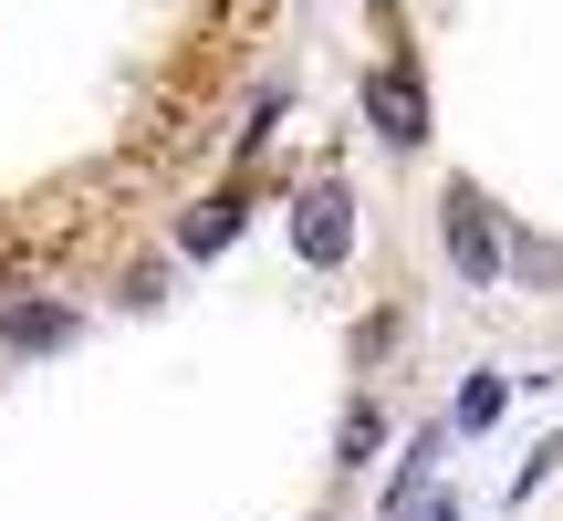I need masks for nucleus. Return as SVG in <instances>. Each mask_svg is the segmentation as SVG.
<instances>
[{
	"mask_svg": "<svg viewBox=\"0 0 563 521\" xmlns=\"http://www.w3.org/2000/svg\"><path fill=\"white\" fill-rule=\"evenodd\" d=\"M439 241H449V260H460L470 292H490V281H501V230H490V199H481V188H449Z\"/></svg>",
	"mask_w": 563,
	"mask_h": 521,
	"instance_id": "nucleus-1",
	"label": "nucleus"
},
{
	"mask_svg": "<svg viewBox=\"0 0 563 521\" xmlns=\"http://www.w3.org/2000/svg\"><path fill=\"white\" fill-rule=\"evenodd\" d=\"M376 439H386V418H376V407H355V418H344V469L376 459Z\"/></svg>",
	"mask_w": 563,
	"mask_h": 521,
	"instance_id": "nucleus-8",
	"label": "nucleus"
},
{
	"mask_svg": "<svg viewBox=\"0 0 563 521\" xmlns=\"http://www.w3.org/2000/svg\"><path fill=\"white\" fill-rule=\"evenodd\" d=\"M439 459H449V428H428V439L407 448V469L386 480V511H407V501H418V490H428V469H439Z\"/></svg>",
	"mask_w": 563,
	"mask_h": 521,
	"instance_id": "nucleus-6",
	"label": "nucleus"
},
{
	"mask_svg": "<svg viewBox=\"0 0 563 521\" xmlns=\"http://www.w3.org/2000/svg\"><path fill=\"white\" fill-rule=\"evenodd\" d=\"M292 241L313 271H334L344 251H355V220H344V188H302V220H292Z\"/></svg>",
	"mask_w": 563,
	"mask_h": 521,
	"instance_id": "nucleus-3",
	"label": "nucleus"
},
{
	"mask_svg": "<svg viewBox=\"0 0 563 521\" xmlns=\"http://www.w3.org/2000/svg\"><path fill=\"white\" fill-rule=\"evenodd\" d=\"M418 521H460V501H428V511H418Z\"/></svg>",
	"mask_w": 563,
	"mask_h": 521,
	"instance_id": "nucleus-9",
	"label": "nucleus"
},
{
	"mask_svg": "<svg viewBox=\"0 0 563 521\" xmlns=\"http://www.w3.org/2000/svg\"><path fill=\"white\" fill-rule=\"evenodd\" d=\"M241 220H251L241 199H209V209H188V220H178V251H188V260H209V251H230V241H241Z\"/></svg>",
	"mask_w": 563,
	"mask_h": 521,
	"instance_id": "nucleus-5",
	"label": "nucleus"
},
{
	"mask_svg": "<svg viewBox=\"0 0 563 521\" xmlns=\"http://www.w3.org/2000/svg\"><path fill=\"white\" fill-rule=\"evenodd\" d=\"M365 115H376V136H386V146H418V136H428L418 63H376V74H365Z\"/></svg>",
	"mask_w": 563,
	"mask_h": 521,
	"instance_id": "nucleus-2",
	"label": "nucleus"
},
{
	"mask_svg": "<svg viewBox=\"0 0 563 521\" xmlns=\"http://www.w3.org/2000/svg\"><path fill=\"white\" fill-rule=\"evenodd\" d=\"M501 407H511V376H470L460 386V428H490Z\"/></svg>",
	"mask_w": 563,
	"mask_h": 521,
	"instance_id": "nucleus-7",
	"label": "nucleus"
},
{
	"mask_svg": "<svg viewBox=\"0 0 563 521\" xmlns=\"http://www.w3.org/2000/svg\"><path fill=\"white\" fill-rule=\"evenodd\" d=\"M0 334H11L21 355H53V344H74V313H63V302H11Z\"/></svg>",
	"mask_w": 563,
	"mask_h": 521,
	"instance_id": "nucleus-4",
	"label": "nucleus"
}]
</instances>
